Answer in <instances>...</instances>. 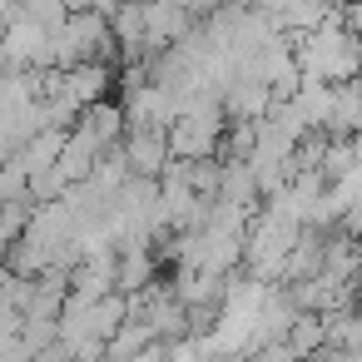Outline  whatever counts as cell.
Returning <instances> with one entry per match:
<instances>
[{"label": "cell", "mask_w": 362, "mask_h": 362, "mask_svg": "<svg viewBox=\"0 0 362 362\" xmlns=\"http://www.w3.org/2000/svg\"><path fill=\"white\" fill-rule=\"evenodd\" d=\"M115 65H100V60H90V65H75V70H65L60 75V95H70L80 110H95V105H105L110 100V90H115Z\"/></svg>", "instance_id": "obj_1"}, {"label": "cell", "mask_w": 362, "mask_h": 362, "mask_svg": "<svg viewBox=\"0 0 362 362\" xmlns=\"http://www.w3.org/2000/svg\"><path fill=\"white\" fill-rule=\"evenodd\" d=\"M119 149L129 159V174H139V179H159L169 169V134L164 129H129Z\"/></svg>", "instance_id": "obj_2"}, {"label": "cell", "mask_w": 362, "mask_h": 362, "mask_svg": "<svg viewBox=\"0 0 362 362\" xmlns=\"http://www.w3.org/2000/svg\"><path fill=\"white\" fill-rule=\"evenodd\" d=\"M65 129H45V134H35V139H25L21 149H16V159H21V169L30 174V179H40V174H50L55 164H60V154H65Z\"/></svg>", "instance_id": "obj_3"}, {"label": "cell", "mask_w": 362, "mask_h": 362, "mask_svg": "<svg viewBox=\"0 0 362 362\" xmlns=\"http://www.w3.org/2000/svg\"><path fill=\"white\" fill-rule=\"evenodd\" d=\"M154 273H159L154 248H129V253H119V283H115V293L144 298V293L154 288Z\"/></svg>", "instance_id": "obj_4"}, {"label": "cell", "mask_w": 362, "mask_h": 362, "mask_svg": "<svg viewBox=\"0 0 362 362\" xmlns=\"http://www.w3.org/2000/svg\"><path fill=\"white\" fill-rule=\"evenodd\" d=\"M337 228H342V233H352V238L362 243V199H352V204H347V214H342V223H337Z\"/></svg>", "instance_id": "obj_5"}]
</instances>
